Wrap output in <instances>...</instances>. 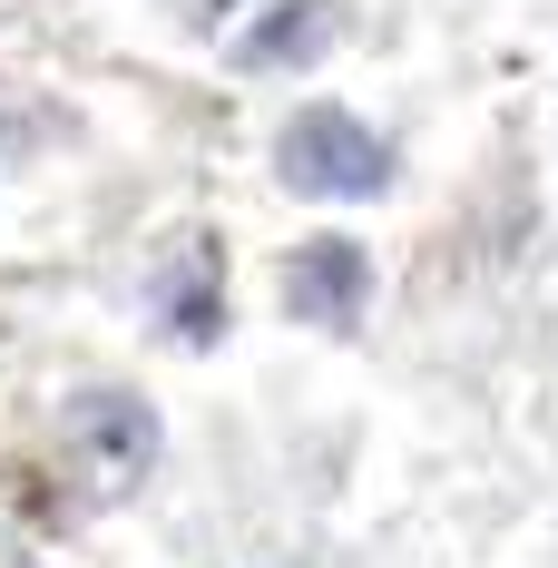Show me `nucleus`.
I'll use <instances>...</instances> for the list:
<instances>
[{
	"label": "nucleus",
	"mask_w": 558,
	"mask_h": 568,
	"mask_svg": "<svg viewBox=\"0 0 558 568\" xmlns=\"http://www.w3.org/2000/svg\"><path fill=\"white\" fill-rule=\"evenodd\" d=\"M158 470V412L138 393H99L69 412V490L79 500H128Z\"/></svg>",
	"instance_id": "obj_1"
},
{
	"label": "nucleus",
	"mask_w": 558,
	"mask_h": 568,
	"mask_svg": "<svg viewBox=\"0 0 558 568\" xmlns=\"http://www.w3.org/2000/svg\"><path fill=\"white\" fill-rule=\"evenodd\" d=\"M275 168H284L294 196H373V186L392 176V148L363 128V118H343V109H304L294 128H284Z\"/></svg>",
	"instance_id": "obj_2"
},
{
	"label": "nucleus",
	"mask_w": 558,
	"mask_h": 568,
	"mask_svg": "<svg viewBox=\"0 0 558 568\" xmlns=\"http://www.w3.org/2000/svg\"><path fill=\"white\" fill-rule=\"evenodd\" d=\"M363 284H373V265H363V245H343V235L304 245V255L284 265V294H294L304 324H353V314H363Z\"/></svg>",
	"instance_id": "obj_3"
},
{
	"label": "nucleus",
	"mask_w": 558,
	"mask_h": 568,
	"mask_svg": "<svg viewBox=\"0 0 558 568\" xmlns=\"http://www.w3.org/2000/svg\"><path fill=\"white\" fill-rule=\"evenodd\" d=\"M314 40H324V10L294 0V10H275V20L245 40V59H255V69H284V59H314Z\"/></svg>",
	"instance_id": "obj_4"
}]
</instances>
